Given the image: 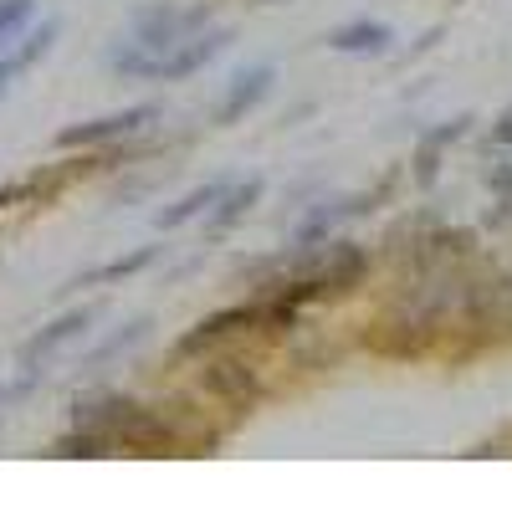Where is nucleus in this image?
Here are the masks:
<instances>
[{
	"instance_id": "nucleus-1",
	"label": "nucleus",
	"mask_w": 512,
	"mask_h": 512,
	"mask_svg": "<svg viewBox=\"0 0 512 512\" xmlns=\"http://www.w3.org/2000/svg\"><path fill=\"white\" fill-rule=\"evenodd\" d=\"M200 26H210V6H169V0H159V6H144L134 16V31H128L118 47H108V67L128 82H149V67L154 57H164L169 47H180L185 36H195Z\"/></svg>"
},
{
	"instance_id": "nucleus-2",
	"label": "nucleus",
	"mask_w": 512,
	"mask_h": 512,
	"mask_svg": "<svg viewBox=\"0 0 512 512\" xmlns=\"http://www.w3.org/2000/svg\"><path fill=\"white\" fill-rule=\"evenodd\" d=\"M159 103H134V108H123V113H103V118H88V123H72L57 134V149H113L123 139H134L144 134L149 123H159Z\"/></svg>"
},
{
	"instance_id": "nucleus-3",
	"label": "nucleus",
	"mask_w": 512,
	"mask_h": 512,
	"mask_svg": "<svg viewBox=\"0 0 512 512\" xmlns=\"http://www.w3.org/2000/svg\"><path fill=\"white\" fill-rule=\"evenodd\" d=\"M226 47H231V31H226V26H200L195 36H185V41H180V47H169L164 57H154L149 82H180V77H190V72L210 67Z\"/></svg>"
},
{
	"instance_id": "nucleus-4",
	"label": "nucleus",
	"mask_w": 512,
	"mask_h": 512,
	"mask_svg": "<svg viewBox=\"0 0 512 512\" xmlns=\"http://www.w3.org/2000/svg\"><path fill=\"white\" fill-rule=\"evenodd\" d=\"M93 318H98V308H72V313H62L57 323H47L41 333H31L26 344H21V364H26L31 374H41V364L57 359L67 344H77V338L93 328Z\"/></svg>"
},
{
	"instance_id": "nucleus-5",
	"label": "nucleus",
	"mask_w": 512,
	"mask_h": 512,
	"mask_svg": "<svg viewBox=\"0 0 512 512\" xmlns=\"http://www.w3.org/2000/svg\"><path fill=\"white\" fill-rule=\"evenodd\" d=\"M328 47L338 57H390L395 52V26L374 21V16H354V21L328 31Z\"/></svg>"
},
{
	"instance_id": "nucleus-6",
	"label": "nucleus",
	"mask_w": 512,
	"mask_h": 512,
	"mask_svg": "<svg viewBox=\"0 0 512 512\" xmlns=\"http://www.w3.org/2000/svg\"><path fill=\"white\" fill-rule=\"evenodd\" d=\"M272 82H277V72L262 62V67H246V72H236L231 77V88L221 93V103H216V123L221 128H231V123H241L256 103H262L267 93H272Z\"/></svg>"
},
{
	"instance_id": "nucleus-7",
	"label": "nucleus",
	"mask_w": 512,
	"mask_h": 512,
	"mask_svg": "<svg viewBox=\"0 0 512 512\" xmlns=\"http://www.w3.org/2000/svg\"><path fill=\"white\" fill-rule=\"evenodd\" d=\"M472 134V113H461V118H451V123H436V128H425L420 134V144H415V185H431L436 180V169H441V154L456 144V139H466Z\"/></svg>"
},
{
	"instance_id": "nucleus-8",
	"label": "nucleus",
	"mask_w": 512,
	"mask_h": 512,
	"mask_svg": "<svg viewBox=\"0 0 512 512\" xmlns=\"http://www.w3.org/2000/svg\"><path fill=\"white\" fill-rule=\"evenodd\" d=\"M262 190H267V185L256 180V175H251V180H241V185H226V190H221V200L205 210V231H210V236H226L231 226H241V221L251 216V205L262 200Z\"/></svg>"
},
{
	"instance_id": "nucleus-9",
	"label": "nucleus",
	"mask_w": 512,
	"mask_h": 512,
	"mask_svg": "<svg viewBox=\"0 0 512 512\" xmlns=\"http://www.w3.org/2000/svg\"><path fill=\"white\" fill-rule=\"evenodd\" d=\"M226 185H231V180H210V185H195V190H190V195H180L175 205H164L159 216H154V226H159V231H180V226L200 221L205 210L221 200V190H226Z\"/></svg>"
},
{
	"instance_id": "nucleus-10",
	"label": "nucleus",
	"mask_w": 512,
	"mask_h": 512,
	"mask_svg": "<svg viewBox=\"0 0 512 512\" xmlns=\"http://www.w3.org/2000/svg\"><path fill=\"white\" fill-rule=\"evenodd\" d=\"M154 256L159 246H139V251H128V256H113V262L93 267V272H82L72 287H103V282H123V277H139L144 267H154Z\"/></svg>"
},
{
	"instance_id": "nucleus-11",
	"label": "nucleus",
	"mask_w": 512,
	"mask_h": 512,
	"mask_svg": "<svg viewBox=\"0 0 512 512\" xmlns=\"http://www.w3.org/2000/svg\"><path fill=\"white\" fill-rule=\"evenodd\" d=\"M57 31H62V21L57 16H47V21H31L26 31H21V41H16V47H11V62H16V72H26V67H36L41 57H47L52 52V41H57Z\"/></svg>"
},
{
	"instance_id": "nucleus-12",
	"label": "nucleus",
	"mask_w": 512,
	"mask_h": 512,
	"mask_svg": "<svg viewBox=\"0 0 512 512\" xmlns=\"http://www.w3.org/2000/svg\"><path fill=\"white\" fill-rule=\"evenodd\" d=\"M31 21H36V0H0V57L16 47Z\"/></svg>"
},
{
	"instance_id": "nucleus-13",
	"label": "nucleus",
	"mask_w": 512,
	"mask_h": 512,
	"mask_svg": "<svg viewBox=\"0 0 512 512\" xmlns=\"http://www.w3.org/2000/svg\"><path fill=\"white\" fill-rule=\"evenodd\" d=\"M144 338H149V318H134V323H128L123 333H113L108 338V344L88 359V364H82V369H103L108 359H118V354H128V349H134V344H144Z\"/></svg>"
},
{
	"instance_id": "nucleus-14",
	"label": "nucleus",
	"mask_w": 512,
	"mask_h": 512,
	"mask_svg": "<svg viewBox=\"0 0 512 512\" xmlns=\"http://www.w3.org/2000/svg\"><path fill=\"white\" fill-rule=\"evenodd\" d=\"M200 379H210V384H216V390H231V395H246V390H251V384H256V374H251V364L241 369L236 359H226V364H216V369H210V374H200Z\"/></svg>"
},
{
	"instance_id": "nucleus-15",
	"label": "nucleus",
	"mask_w": 512,
	"mask_h": 512,
	"mask_svg": "<svg viewBox=\"0 0 512 512\" xmlns=\"http://www.w3.org/2000/svg\"><path fill=\"white\" fill-rule=\"evenodd\" d=\"M487 185H492V195H507V190H512V159H497V164L487 169Z\"/></svg>"
},
{
	"instance_id": "nucleus-16",
	"label": "nucleus",
	"mask_w": 512,
	"mask_h": 512,
	"mask_svg": "<svg viewBox=\"0 0 512 512\" xmlns=\"http://www.w3.org/2000/svg\"><path fill=\"white\" fill-rule=\"evenodd\" d=\"M492 149H512V108L492 123Z\"/></svg>"
},
{
	"instance_id": "nucleus-17",
	"label": "nucleus",
	"mask_w": 512,
	"mask_h": 512,
	"mask_svg": "<svg viewBox=\"0 0 512 512\" xmlns=\"http://www.w3.org/2000/svg\"><path fill=\"white\" fill-rule=\"evenodd\" d=\"M21 200H31L26 185H0V210H6V205H21Z\"/></svg>"
},
{
	"instance_id": "nucleus-18",
	"label": "nucleus",
	"mask_w": 512,
	"mask_h": 512,
	"mask_svg": "<svg viewBox=\"0 0 512 512\" xmlns=\"http://www.w3.org/2000/svg\"><path fill=\"white\" fill-rule=\"evenodd\" d=\"M507 221H512V190L497 195V210H492V226H507Z\"/></svg>"
},
{
	"instance_id": "nucleus-19",
	"label": "nucleus",
	"mask_w": 512,
	"mask_h": 512,
	"mask_svg": "<svg viewBox=\"0 0 512 512\" xmlns=\"http://www.w3.org/2000/svg\"><path fill=\"white\" fill-rule=\"evenodd\" d=\"M11 77H16V62H11V52H6V57H0V98L11 93Z\"/></svg>"
}]
</instances>
